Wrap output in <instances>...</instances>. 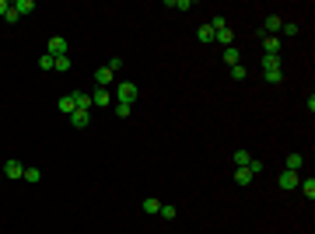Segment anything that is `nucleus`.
<instances>
[{
  "label": "nucleus",
  "instance_id": "14",
  "mask_svg": "<svg viewBox=\"0 0 315 234\" xmlns=\"http://www.w3.org/2000/svg\"><path fill=\"white\" fill-rule=\"evenodd\" d=\"M196 38H200V42H214V28H210V21L196 28Z\"/></svg>",
  "mask_w": 315,
  "mask_h": 234
},
{
  "label": "nucleus",
  "instance_id": "32",
  "mask_svg": "<svg viewBox=\"0 0 315 234\" xmlns=\"http://www.w3.org/2000/svg\"><path fill=\"white\" fill-rule=\"evenodd\" d=\"M0 178H4V171H0Z\"/></svg>",
  "mask_w": 315,
  "mask_h": 234
},
{
  "label": "nucleus",
  "instance_id": "13",
  "mask_svg": "<svg viewBox=\"0 0 315 234\" xmlns=\"http://www.w3.org/2000/svg\"><path fill=\"white\" fill-rule=\"evenodd\" d=\"M74 105H77V108H84V112H88V108H91V105H95V101H91V95H84V91H74Z\"/></svg>",
  "mask_w": 315,
  "mask_h": 234
},
{
  "label": "nucleus",
  "instance_id": "15",
  "mask_svg": "<svg viewBox=\"0 0 315 234\" xmlns=\"http://www.w3.org/2000/svg\"><path fill=\"white\" fill-rule=\"evenodd\" d=\"M70 67H74V63H70V53H67V56H56V60H53V70H56V73H67Z\"/></svg>",
  "mask_w": 315,
  "mask_h": 234
},
{
  "label": "nucleus",
  "instance_id": "3",
  "mask_svg": "<svg viewBox=\"0 0 315 234\" xmlns=\"http://www.w3.org/2000/svg\"><path fill=\"white\" fill-rule=\"evenodd\" d=\"M116 101H119V105H133L137 98H140V88L133 84V81H123L119 88H116V95H112Z\"/></svg>",
  "mask_w": 315,
  "mask_h": 234
},
{
  "label": "nucleus",
  "instance_id": "16",
  "mask_svg": "<svg viewBox=\"0 0 315 234\" xmlns=\"http://www.w3.org/2000/svg\"><path fill=\"white\" fill-rule=\"evenodd\" d=\"M280 28H284V21H280L277 14H270V18H266V35H277Z\"/></svg>",
  "mask_w": 315,
  "mask_h": 234
},
{
  "label": "nucleus",
  "instance_id": "23",
  "mask_svg": "<svg viewBox=\"0 0 315 234\" xmlns=\"http://www.w3.org/2000/svg\"><path fill=\"white\" fill-rule=\"evenodd\" d=\"M140 210H144V213H158V210H161V200H154V196H151V200L140 203Z\"/></svg>",
  "mask_w": 315,
  "mask_h": 234
},
{
  "label": "nucleus",
  "instance_id": "24",
  "mask_svg": "<svg viewBox=\"0 0 315 234\" xmlns=\"http://www.w3.org/2000/svg\"><path fill=\"white\" fill-rule=\"evenodd\" d=\"M74 108H77V105H74V95H63V98H60V112H63V115H70Z\"/></svg>",
  "mask_w": 315,
  "mask_h": 234
},
{
  "label": "nucleus",
  "instance_id": "5",
  "mask_svg": "<svg viewBox=\"0 0 315 234\" xmlns=\"http://www.w3.org/2000/svg\"><path fill=\"white\" fill-rule=\"evenodd\" d=\"M46 53L56 60V56H67V38H60V35H53L49 42H46Z\"/></svg>",
  "mask_w": 315,
  "mask_h": 234
},
{
  "label": "nucleus",
  "instance_id": "2",
  "mask_svg": "<svg viewBox=\"0 0 315 234\" xmlns=\"http://www.w3.org/2000/svg\"><path fill=\"white\" fill-rule=\"evenodd\" d=\"M210 28H214V42H221L224 49L235 42V32L228 28V21H224V18H214V21H210Z\"/></svg>",
  "mask_w": 315,
  "mask_h": 234
},
{
  "label": "nucleus",
  "instance_id": "21",
  "mask_svg": "<svg viewBox=\"0 0 315 234\" xmlns=\"http://www.w3.org/2000/svg\"><path fill=\"white\" fill-rule=\"evenodd\" d=\"M301 165H305L301 154H287V171H301Z\"/></svg>",
  "mask_w": 315,
  "mask_h": 234
},
{
  "label": "nucleus",
  "instance_id": "17",
  "mask_svg": "<svg viewBox=\"0 0 315 234\" xmlns=\"http://www.w3.org/2000/svg\"><path fill=\"white\" fill-rule=\"evenodd\" d=\"M235 182H238V185H249V182H252V168H235Z\"/></svg>",
  "mask_w": 315,
  "mask_h": 234
},
{
  "label": "nucleus",
  "instance_id": "28",
  "mask_svg": "<svg viewBox=\"0 0 315 234\" xmlns=\"http://www.w3.org/2000/svg\"><path fill=\"white\" fill-rule=\"evenodd\" d=\"M231 77H235V81H242V77H245V67L238 63V67H231Z\"/></svg>",
  "mask_w": 315,
  "mask_h": 234
},
{
  "label": "nucleus",
  "instance_id": "7",
  "mask_svg": "<svg viewBox=\"0 0 315 234\" xmlns=\"http://www.w3.org/2000/svg\"><path fill=\"white\" fill-rule=\"evenodd\" d=\"M0 171H4V178H21V175H25V165L11 158V161H7L4 168H0Z\"/></svg>",
  "mask_w": 315,
  "mask_h": 234
},
{
  "label": "nucleus",
  "instance_id": "18",
  "mask_svg": "<svg viewBox=\"0 0 315 234\" xmlns=\"http://www.w3.org/2000/svg\"><path fill=\"white\" fill-rule=\"evenodd\" d=\"M21 178H25L28 185H35V182H42V171H39V168L32 165V168H25V175H21Z\"/></svg>",
  "mask_w": 315,
  "mask_h": 234
},
{
  "label": "nucleus",
  "instance_id": "8",
  "mask_svg": "<svg viewBox=\"0 0 315 234\" xmlns=\"http://www.w3.org/2000/svg\"><path fill=\"white\" fill-rule=\"evenodd\" d=\"M88 123H91V115H88L84 108H74V112H70V126H77V130H84Z\"/></svg>",
  "mask_w": 315,
  "mask_h": 234
},
{
  "label": "nucleus",
  "instance_id": "12",
  "mask_svg": "<svg viewBox=\"0 0 315 234\" xmlns=\"http://www.w3.org/2000/svg\"><path fill=\"white\" fill-rule=\"evenodd\" d=\"M224 63H228V67H238V63H242V53L235 49V46H228V49H224Z\"/></svg>",
  "mask_w": 315,
  "mask_h": 234
},
{
  "label": "nucleus",
  "instance_id": "20",
  "mask_svg": "<svg viewBox=\"0 0 315 234\" xmlns=\"http://www.w3.org/2000/svg\"><path fill=\"white\" fill-rule=\"evenodd\" d=\"M165 7H168V11H189L193 0H165Z\"/></svg>",
  "mask_w": 315,
  "mask_h": 234
},
{
  "label": "nucleus",
  "instance_id": "1",
  "mask_svg": "<svg viewBox=\"0 0 315 234\" xmlns=\"http://www.w3.org/2000/svg\"><path fill=\"white\" fill-rule=\"evenodd\" d=\"M263 77L270 84H280L284 81V70H280V56H263Z\"/></svg>",
  "mask_w": 315,
  "mask_h": 234
},
{
  "label": "nucleus",
  "instance_id": "26",
  "mask_svg": "<svg viewBox=\"0 0 315 234\" xmlns=\"http://www.w3.org/2000/svg\"><path fill=\"white\" fill-rule=\"evenodd\" d=\"M39 70H53V56H49V53L39 56Z\"/></svg>",
  "mask_w": 315,
  "mask_h": 234
},
{
  "label": "nucleus",
  "instance_id": "19",
  "mask_svg": "<svg viewBox=\"0 0 315 234\" xmlns=\"http://www.w3.org/2000/svg\"><path fill=\"white\" fill-rule=\"evenodd\" d=\"M235 165H238V168H249V165H252V154H249V150H235Z\"/></svg>",
  "mask_w": 315,
  "mask_h": 234
},
{
  "label": "nucleus",
  "instance_id": "27",
  "mask_svg": "<svg viewBox=\"0 0 315 234\" xmlns=\"http://www.w3.org/2000/svg\"><path fill=\"white\" fill-rule=\"evenodd\" d=\"M158 217H165V220H175V206H165V203H161V210H158Z\"/></svg>",
  "mask_w": 315,
  "mask_h": 234
},
{
  "label": "nucleus",
  "instance_id": "22",
  "mask_svg": "<svg viewBox=\"0 0 315 234\" xmlns=\"http://www.w3.org/2000/svg\"><path fill=\"white\" fill-rule=\"evenodd\" d=\"M298 189L305 192L308 200H315V178H301V185H298Z\"/></svg>",
  "mask_w": 315,
  "mask_h": 234
},
{
  "label": "nucleus",
  "instance_id": "9",
  "mask_svg": "<svg viewBox=\"0 0 315 234\" xmlns=\"http://www.w3.org/2000/svg\"><path fill=\"white\" fill-rule=\"evenodd\" d=\"M91 101L105 108V105H112V91H109V88H95V91H91Z\"/></svg>",
  "mask_w": 315,
  "mask_h": 234
},
{
  "label": "nucleus",
  "instance_id": "10",
  "mask_svg": "<svg viewBox=\"0 0 315 234\" xmlns=\"http://www.w3.org/2000/svg\"><path fill=\"white\" fill-rule=\"evenodd\" d=\"M298 185H301V175L298 171H284L280 175V189H298Z\"/></svg>",
  "mask_w": 315,
  "mask_h": 234
},
{
  "label": "nucleus",
  "instance_id": "29",
  "mask_svg": "<svg viewBox=\"0 0 315 234\" xmlns=\"http://www.w3.org/2000/svg\"><path fill=\"white\" fill-rule=\"evenodd\" d=\"M4 21H7V25H18V11H14V7H11V11H7V14H4Z\"/></svg>",
  "mask_w": 315,
  "mask_h": 234
},
{
  "label": "nucleus",
  "instance_id": "25",
  "mask_svg": "<svg viewBox=\"0 0 315 234\" xmlns=\"http://www.w3.org/2000/svg\"><path fill=\"white\" fill-rule=\"evenodd\" d=\"M116 115H119V119H130V115H133V105H119V101H116Z\"/></svg>",
  "mask_w": 315,
  "mask_h": 234
},
{
  "label": "nucleus",
  "instance_id": "4",
  "mask_svg": "<svg viewBox=\"0 0 315 234\" xmlns=\"http://www.w3.org/2000/svg\"><path fill=\"white\" fill-rule=\"evenodd\" d=\"M263 56H280V35H266L263 32Z\"/></svg>",
  "mask_w": 315,
  "mask_h": 234
},
{
  "label": "nucleus",
  "instance_id": "31",
  "mask_svg": "<svg viewBox=\"0 0 315 234\" xmlns=\"http://www.w3.org/2000/svg\"><path fill=\"white\" fill-rule=\"evenodd\" d=\"M7 11H11V0H0V18H4Z\"/></svg>",
  "mask_w": 315,
  "mask_h": 234
},
{
  "label": "nucleus",
  "instance_id": "11",
  "mask_svg": "<svg viewBox=\"0 0 315 234\" xmlns=\"http://www.w3.org/2000/svg\"><path fill=\"white\" fill-rule=\"evenodd\" d=\"M11 7L18 11V18H25V14H32V11H35V0H14Z\"/></svg>",
  "mask_w": 315,
  "mask_h": 234
},
{
  "label": "nucleus",
  "instance_id": "6",
  "mask_svg": "<svg viewBox=\"0 0 315 234\" xmlns=\"http://www.w3.org/2000/svg\"><path fill=\"white\" fill-rule=\"evenodd\" d=\"M112 73H116V70H112L109 63L98 67V70H95V88H109V84H112Z\"/></svg>",
  "mask_w": 315,
  "mask_h": 234
},
{
  "label": "nucleus",
  "instance_id": "30",
  "mask_svg": "<svg viewBox=\"0 0 315 234\" xmlns=\"http://www.w3.org/2000/svg\"><path fill=\"white\" fill-rule=\"evenodd\" d=\"M280 32H284V35H298V25H294V21H287V25H284Z\"/></svg>",
  "mask_w": 315,
  "mask_h": 234
}]
</instances>
